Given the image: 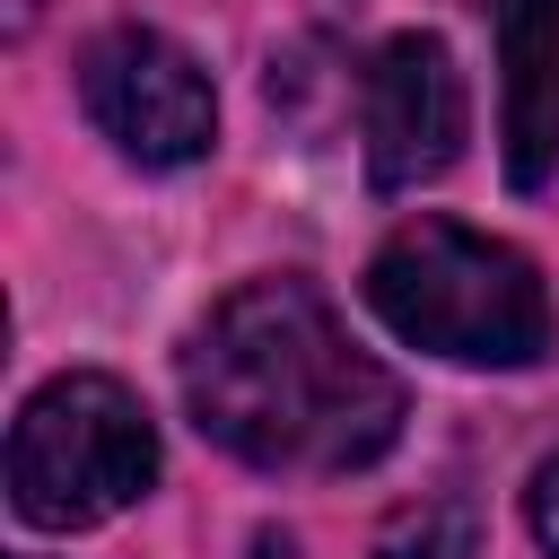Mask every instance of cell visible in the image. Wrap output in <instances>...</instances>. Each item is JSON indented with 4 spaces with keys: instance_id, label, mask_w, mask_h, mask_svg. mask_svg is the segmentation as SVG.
Returning a JSON list of instances; mask_svg holds the SVG:
<instances>
[{
    "instance_id": "cell-5",
    "label": "cell",
    "mask_w": 559,
    "mask_h": 559,
    "mask_svg": "<svg viewBox=\"0 0 559 559\" xmlns=\"http://www.w3.org/2000/svg\"><path fill=\"white\" fill-rule=\"evenodd\" d=\"M358 131H367V175L384 192H419L463 157L472 131V96L463 70L437 35H393L367 61V96H358Z\"/></svg>"
},
{
    "instance_id": "cell-4",
    "label": "cell",
    "mask_w": 559,
    "mask_h": 559,
    "mask_svg": "<svg viewBox=\"0 0 559 559\" xmlns=\"http://www.w3.org/2000/svg\"><path fill=\"white\" fill-rule=\"evenodd\" d=\"M79 105L131 166H192L218 140V96H210L201 61L157 26L96 35L79 61Z\"/></svg>"
},
{
    "instance_id": "cell-2",
    "label": "cell",
    "mask_w": 559,
    "mask_h": 559,
    "mask_svg": "<svg viewBox=\"0 0 559 559\" xmlns=\"http://www.w3.org/2000/svg\"><path fill=\"white\" fill-rule=\"evenodd\" d=\"M367 306L393 341L454 367H533L559 341L542 271L463 218H411L367 262Z\"/></svg>"
},
{
    "instance_id": "cell-8",
    "label": "cell",
    "mask_w": 559,
    "mask_h": 559,
    "mask_svg": "<svg viewBox=\"0 0 559 559\" xmlns=\"http://www.w3.org/2000/svg\"><path fill=\"white\" fill-rule=\"evenodd\" d=\"M524 515H533V542L559 559V454L533 472V489H524Z\"/></svg>"
},
{
    "instance_id": "cell-7",
    "label": "cell",
    "mask_w": 559,
    "mask_h": 559,
    "mask_svg": "<svg viewBox=\"0 0 559 559\" xmlns=\"http://www.w3.org/2000/svg\"><path fill=\"white\" fill-rule=\"evenodd\" d=\"M376 559H480V515L472 498H411L384 515Z\"/></svg>"
},
{
    "instance_id": "cell-3",
    "label": "cell",
    "mask_w": 559,
    "mask_h": 559,
    "mask_svg": "<svg viewBox=\"0 0 559 559\" xmlns=\"http://www.w3.org/2000/svg\"><path fill=\"white\" fill-rule=\"evenodd\" d=\"M148 480H157V428L131 384L70 367L26 393L17 428H9V507L26 524L87 533V524L122 515L131 498H148Z\"/></svg>"
},
{
    "instance_id": "cell-6",
    "label": "cell",
    "mask_w": 559,
    "mask_h": 559,
    "mask_svg": "<svg viewBox=\"0 0 559 559\" xmlns=\"http://www.w3.org/2000/svg\"><path fill=\"white\" fill-rule=\"evenodd\" d=\"M507 61V175L533 192L559 157V0H498Z\"/></svg>"
},
{
    "instance_id": "cell-1",
    "label": "cell",
    "mask_w": 559,
    "mask_h": 559,
    "mask_svg": "<svg viewBox=\"0 0 559 559\" xmlns=\"http://www.w3.org/2000/svg\"><path fill=\"white\" fill-rule=\"evenodd\" d=\"M183 411L253 472L341 480L402 437V376L349 341L314 280H245L183 341Z\"/></svg>"
}]
</instances>
